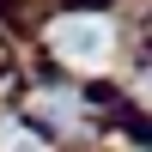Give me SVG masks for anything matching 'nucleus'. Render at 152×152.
I'll use <instances>...</instances> for the list:
<instances>
[{"label":"nucleus","mask_w":152,"mask_h":152,"mask_svg":"<svg viewBox=\"0 0 152 152\" xmlns=\"http://www.w3.org/2000/svg\"><path fill=\"white\" fill-rule=\"evenodd\" d=\"M49 49H55L61 61H85V67H97V61L110 55V24L91 18V12H73V18H61L55 31H49Z\"/></svg>","instance_id":"obj_1"},{"label":"nucleus","mask_w":152,"mask_h":152,"mask_svg":"<svg viewBox=\"0 0 152 152\" xmlns=\"http://www.w3.org/2000/svg\"><path fill=\"white\" fill-rule=\"evenodd\" d=\"M73 110H79L73 91H43V97H37V116H49L55 128H73Z\"/></svg>","instance_id":"obj_2"},{"label":"nucleus","mask_w":152,"mask_h":152,"mask_svg":"<svg viewBox=\"0 0 152 152\" xmlns=\"http://www.w3.org/2000/svg\"><path fill=\"white\" fill-rule=\"evenodd\" d=\"M0 152H43V146H37V134H24V128H6V134H0Z\"/></svg>","instance_id":"obj_3"},{"label":"nucleus","mask_w":152,"mask_h":152,"mask_svg":"<svg viewBox=\"0 0 152 152\" xmlns=\"http://www.w3.org/2000/svg\"><path fill=\"white\" fill-rule=\"evenodd\" d=\"M140 91H146V97H152V73H140Z\"/></svg>","instance_id":"obj_4"}]
</instances>
